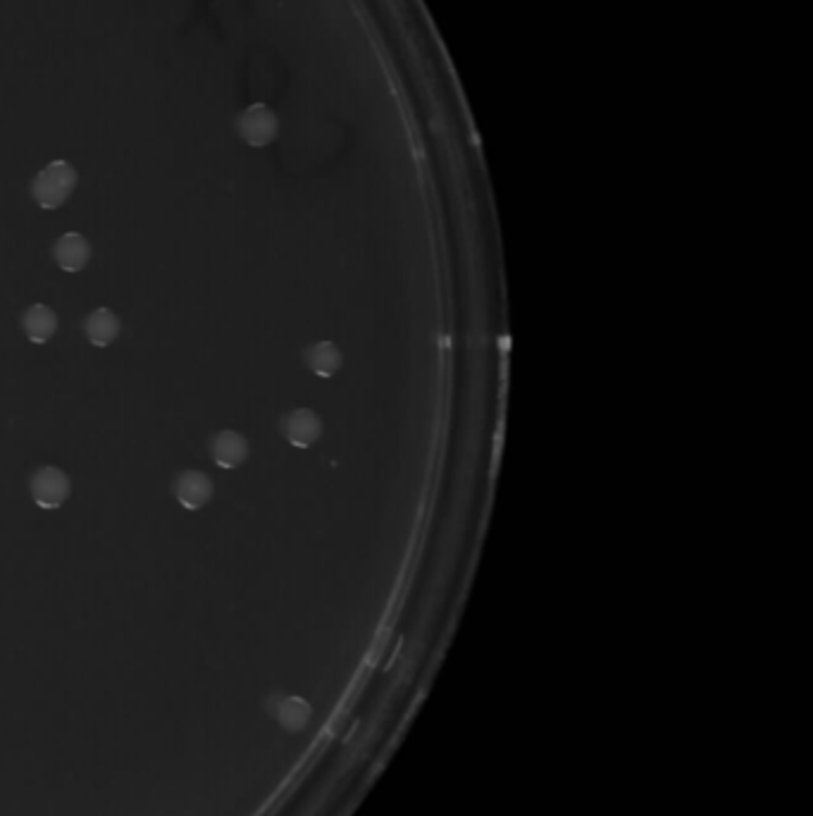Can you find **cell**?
Wrapping results in <instances>:
<instances>
[{
    "label": "cell",
    "instance_id": "6da1fadb",
    "mask_svg": "<svg viewBox=\"0 0 813 816\" xmlns=\"http://www.w3.org/2000/svg\"><path fill=\"white\" fill-rule=\"evenodd\" d=\"M77 182V170L67 160H53L31 179V199L43 210H55L65 206L74 189H77Z\"/></svg>",
    "mask_w": 813,
    "mask_h": 816
},
{
    "label": "cell",
    "instance_id": "ba28073f",
    "mask_svg": "<svg viewBox=\"0 0 813 816\" xmlns=\"http://www.w3.org/2000/svg\"><path fill=\"white\" fill-rule=\"evenodd\" d=\"M22 330L29 342L34 344L51 342L55 332H58V315H55L53 308L46 304L29 306L22 315Z\"/></svg>",
    "mask_w": 813,
    "mask_h": 816
},
{
    "label": "cell",
    "instance_id": "7a4b0ae2",
    "mask_svg": "<svg viewBox=\"0 0 813 816\" xmlns=\"http://www.w3.org/2000/svg\"><path fill=\"white\" fill-rule=\"evenodd\" d=\"M237 134L244 144L253 148L270 146L279 134V120L275 110L265 103L248 105L237 117Z\"/></svg>",
    "mask_w": 813,
    "mask_h": 816
},
{
    "label": "cell",
    "instance_id": "52a82bcc",
    "mask_svg": "<svg viewBox=\"0 0 813 816\" xmlns=\"http://www.w3.org/2000/svg\"><path fill=\"white\" fill-rule=\"evenodd\" d=\"M55 263L60 265V270L65 272H79L84 270L91 261V244L84 234L79 232H67L55 241L53 249Z\"/></svg>",
    "mask_w": 813,
    "mask_h": 816
},
{
    "label": "cell",
    "instance_id": "30bf717a",
    "mask_svg": "<svg viewBox=\"0 0 813 816\" xmlns=\"http://www.w3.org/2000/svg\"><path fill=\"white\" fill-rule=\"evenodd\" d=\"M303 358H306L310 373L318 377H334L344 366V354L334 342H318L310 344L306 351H303Z\"/></svg>",
    "mask_w": 813,
    "mask_h": 816
},
{
    "label": "cell",
    "instance_id": "8992f818",
    "mask_svg": "<svg viewBox=\"0 0 813 816\" xmlns=\"http://www.w3.org/2000/svg\"><path fill=\"white\" fill-rule=\"evenodd\" d=\"M248 440L237 430H220L217 435L210 440V456L220 468L225 471H232V468H239L241 463L248 459Z\"/></svg>",
    "mask_w": 813,
    "mask_h": 816
},
{
    "label": "cell",
    "instance_id": "9c48e42d",
    "mask_svg": "<svg viewBox=\"0 0 813 816\" xmlns=\"http://www.w3.org/2000/svg\"><path fill=\"white\" fill-rule=\"evenodd\" d=\"M84 332L93 346L105 349L120 337V318L110 308H96L84 320Z\"/></svg>",
    "mask_w": 813,
    "mask_h": 816
},
{
    "label": "cell",
    "instance_id": "5b68a950",
    "mask_svg": "<svg viewBox=\"0 0 813 816\" xmlns=\"http://www.w3.org/2000/svg\"><path fill=\"white\" fill-rule=\"evenodd\" d=\"M177 502L189 511L203 509L215 494V485L210 475L201 471H184L175 482Z\"/></svg>",
    "mask_w": 813,
    "mask_h": 816
},
{
    "label": "cell",
    "instance_id": "3957f363",
    "mask_svg": "<svg viewBox=\"0 0 813 816\" xmlns=\"http://www.w3.org/2000/svg\"><path fill=\"white\" fill-rule=\"evenodd\" d=\"M29 490L36 506H41V509H60L67 502V497H70L72 485L70 478L60 468L43 466L31 475Z\"/></svg>",
    "mask_w": 813,
    "mask_h": 816
},
{
    "label": "cell",
    "instance_id": "277c9868",
    "mask_svg": "<svg viewBox=\"0 0 813 816\" xmlns=\"http://www.w3.org/2000/svg\"><path fill=\"white\" fill-rule=\"evenodd\" d=\"M322 418L313 408H294L282 418V435L296 449H310L322 437Z\"/></svg>",
    "mask_w": 813,
    "mask_h": 816
}]
</instances>
